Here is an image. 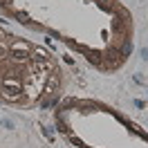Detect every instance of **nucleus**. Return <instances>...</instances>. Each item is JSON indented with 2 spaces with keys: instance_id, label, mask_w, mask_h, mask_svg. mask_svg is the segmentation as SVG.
Segmentation results:
<instances>
[{
  "instance_id": "obj_3",
  "label": "nucleus",
  "mask_w": 148,
  "mask_h": 148,
  "mask_svg": "<svg viewBox=\"0 0 148 148\" xmlns=\"http://www.w3.org/2000/svg\"><path fill=\"white\" fill-rule=\"evenodd\" d=\"M11 52H25V54H32V45L25 43V40H14V43H11Z\"/></svg>"
},
{
  "instance_id": "obj_13",
  "label": "nucleus",
  "mask_w": 148,
  "mask_h": 148,
  "mask_svg": "<svg viewBox=\"0 0 148 148\" xmlns=\"http://www.w3.org/2000/svg\"><path fill=\"white\" fill-rule=\"evenodd\" d=\"M0 5H5V2H2V0H0Z\"/></svg>"
},
{
  "instance_id": "obj_7",
  "label": "nucleus",
  "mask_w": 148,
  "mask_h": 148,
  "mask_svg": "<svg viewBox=\"0 0 148 148\" xmlns=\"http://www.w3.org/2000/svg\"><path fill=\"white\" fill-rule=\"evenodd\" d=\"M88 61L94 65H101V54L99 52H88Z\"/></svg>"
},
{
  "instance_id": "obj_2",
  "label": "nucleus",
  "mask_w": 148,
  "mask_h": 148,
  "mask_svg": "<svg viewBox=\"0 0 148 148\" xmlns=\"http://www.w3.org/2000/svg\"><path fill=\"white\" fill-rule=\"evenodd\" d=\"M2 88H7V90H20V81L16 76H11V74H5L2 76V81H0Z\"/></svg>"
},
{
  "instance_id": "obj_5",
  "label": "nucleus",
  "mask_w": 148,
  "mask_h": 148,
  "mask_svg": "<svg viewBox=\"0 0 148 148\" xmlns=\"http://www.w3.org/2000/svg\"><path fill=\"white\" fill-rule=\"evenodd\" d=\"M32 58H38V61H47L49 56H47V52L43 49V47H32Z\"/></svg>"
},
{
  "instance_id": "obj_10",
  "label": "nucleus",
  "mask_w": 148,
  "mask_h": 148,
  "mask_svg": "<svg viewBox=\"0 0 148 148\" xmlns=\"http://www.w3.org/2000/svg\"><path fill=\"white\" fill-rule=\"evenodd\" d=\"M72 141H74V146H79V148H85V144L81 141L79 137H72Z\"/></svg>"
},
{
  "instance_id": "obj_8",
  "label": "nucleus",
  "mask_w": 148,
  "mask_h": 148,
  "mask_svg": "<svg viewBox=\"0 0 148 148\" xmlns=\"http://www.w3.org/2000/svg\"><path fill=\"white\" fill-rule=\"evenodd\" d=\"M29 56H32V54H25V52H14V61H16V63H25V61H29Z\"/></svg>"
},
{
  "instance_id": "obj_9",
  "label": "nucleus",
  "mask_w": 148,
  "mask_h": 148,
  "mask_svg": "<svg viewBox=\"0 0 148 148\" xmlns=\"http://www.w3.org/2000/svg\"><path fill=\"white\" fill-rule=\"evenodd\" d=\"M130 52H132V45H130V43H126V45L121 47V54H123V56H128Z\"/></svg>"
},
{
  "instance_id": "obj_12",
  "label": "nucleus",
  "mask_w": 148,
  "mask_h": 148,
  "mask_svg": "<svg viewBox=\"0 0 148 148\" xmlns=\"http://www.w3.org/2000/svg\"><path fill=\"white\" fill-rule=\"evenodd\" d=\"M141 56H144V58L148 61V49H144V52H141Z\"/></svg>"
},
{
  "instance_id": "obj_1",
  "label": "nucleus",
  "mask_w": 148,
  "mask_h": 148,
  "mask_svg": "<svg viewBox=\"0 0 148 148\" xmlns=\"http://www.w3.org/2000/svg\"><path fill=\"white\" fill-rule=\"evenodd\" d=\"M106 58H108V67H110V70L119 67V65L126 61V56L121 54V49H117V47H110V49L106 52Z\"/></svg>"
},
{
  "instance_id": "obj_4",
  "label": "nucleus",
  "mask_w": 148,
  "mask_h": 148,
  "mask_svg": "<svg viewBox=\"0 0 148 148\" xmlns=\"http://www.w3.org/2000/svg\"><path fill=\"white\" fill-rule=\"evenodd\" d=\"M2 97H5L7 101H18L20 99V90H7V88H2Z\"/></svg>"
},
{
  "instance_id": "obj_6",
  "label": "nucleus",
  "mask_w": 148,
  "mask_h": 148,
  "mask_svg": "<svg viewBox=\"0 0 148 148\" xmlns=\"http://www.w3.org/2000/svg\"><path fill=\"white\" fill-rule=\"evenodd\" d=\"M56 88H58V76H56V74H52V76H49V81H47V90L45 92H56Z\"/></svg>"
},
{
  "instance_id": "obj_11",
  "label": "nucleus",
  "mask_w": 148,
  "mask_h": 148,
  "mask_svg": "<svg viewBox=\"0 0 148 148\" xmlns=\"http://www.w3.org/2000/svg\"><path fill=\"white\" fill-rule=\"evenodd\" d=\"M5 54H7V47H5L2 43H0V56H5Z\"/></svg>"
}]
</instances>
